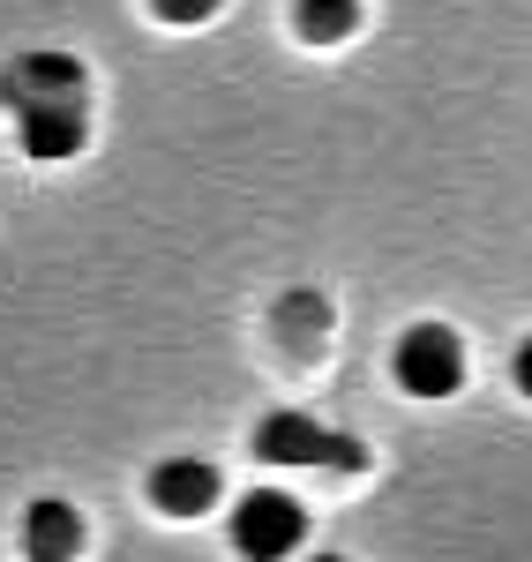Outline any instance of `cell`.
Segmentation results:
<instances>
[{"instance_id": "6da1fadb", "label": "cell", "mask_w": 532, "mask_h": 562, "mask_svg": "<svg viewBox=\"0 0 532 562\" xmlns=\"http://www.w3.org/2000/svg\"><path fill=\"white\" fill-rule=\"evenodd\" d=\"M248 442H256L263 465H330V473H360L367 465L360 435H338L322 420H308V413H263Z\"/></svg>"}, {"instance_id": "7a4b0ae2", "label": "cell", "mask_w": 532, "mask_h": 562, "mask_svg": "<svg viewBox=\"0 0 532 562\" xmlns=\"http://www.w3.org/2000/svg\"><path fill=\"white\" fill-rule=\"evenodd\" d=\"M308 540V510H301V495H285V487H256V495H240L233 503V548L248 562H278L293 555Z\"/></svg>"}, {"instance_id": "3957f363", "label": "cell", "mask_w": 532, "mask_h": 562, "mask_svg": "<svg viewBox=\"0 0 532 562\" xmlns=\"http://www.w3.org/2000/svg\"><path fill=\"white\" fill-rule=\"evenodd\" d=\"M398 383L412 390V397H450V390L465 383V346H457V330L412 323L398 338Z\"/></svg>"}, {"instance_id": "277c9868", "label": "cell", "mask_w": 532, "mask_h": 562, "mask_svg": "<svg viewBox=\"0 0 532 562\" xmlns=\"http://www.w3.org/2000/svg\"><path fill=\"white\" fill-rule=\"evenodd\" d=\"M83 60H68V53H23V60H8L0 68V105H83Z\"/></svg>"}, {"instance_id": "5b68a950", "label": "cell", "mask_w": 532, "mask_h": 562, "mask_svg": "<svg viewBox=\"0 0 532 562\" xmlns=\"http://www.w3.org/2000/svg\"><path fill=\"white\" fill-rule=\"evenodd\" d=\"M150 503H158L166 518H203V510L218 503V465H211V458H166V465L150 473Z\"/></svg>"}, {"instance_id": "8992f818", "label": "cell", "mask_w": 532, "mask_h": 562, "mask_svg": "<svg viewBox=\"0 0 532 562\" xmlns=\"http://www.w3.org/2000/svg\"><path fill=\"white\" fill-rule=\"evenodd\" d=\"M83 555V518H76V503H60V495H45L23 510V562H76Z\"/></svg>"}, {"instance_id": "52a82bcc", "label": "cell", "mask_w": 532, "mask_h": 562, "mask_svg": "<svg viewBox=\"0 0 532 562\" xmlns=\"http://www.w3.org/2000/svg\"><path fill=\"white\" fill-rule=\"evenodd\" d=\"M83 105H23V113H15V135H23V150H31V158H45V166H53V158H76V150H83Z\"/></svg>"}, {"instance_id": "ba28073f", "label": "cell", "mask_w": 532, "mask_h": 562, "mask_svg": "<svg viewBox=\"0 0 532 562\" xmlns=\"http://www.w3.org/2000/svg\"><path fill=\"white\" fill-rule=\"evenodd\" d=\"M293 23H301V38H308V45H338V38H353V31H360V0H301Z\"/></svg>"}, {"instance_id": "9c48e42d", "label": "cell", "mask_w": 532, "mask_h": 562, "mask_svg": "<svg viewBox=\"0 0 532 562\" xmlns=\"http://www.w3.org/2000/svg\"><path fill=\"white\" fill-rule=\"evenodd\" d=\"M315 323H330V307L315 301V293H293L285 301V330H315Z\"/></svg>"}, {"instance_id": "30bf717a", "label": "cell", "mask_w": 532, "mask_h": 562, "mask_svg": "<svg viewBox=\"0 0 532 562\" xmlns=\"http://www.w3.org/2000/svg\"><path fill=\"white\" fill-rule=\"evenodd\" d=\"M158 15H166V23H211L218 0H158Z\"/></svg>"}, {"instance_id": "8fae6325", "label": "cell", "mask_w": 532, "mask_h": 562, "mask_svg": "<svg viewBox=\"0 0 532 562\" xmlns=\"http://www.w3.org/2000/svg\"><path fill=\"white\" fill-rule=\"evenodd\" d=\"M510 375H518V390H525V397H532V338H525V346H518V368H510Z\"/></svg>"}, {"instance_id": "7c38bea8", "label": "cell", "mask_w": 532, "mask_h": 562, "mask_svg": "<svg viewBox=\"0 0 532 562\" xmlns=\"http://www.w3.org/2000/svg\"><path fill=\"white\" fill-rule=\"evenodd\" d=\"M308 562H346V555H308Z\"/></svg>"}]
</instances>
